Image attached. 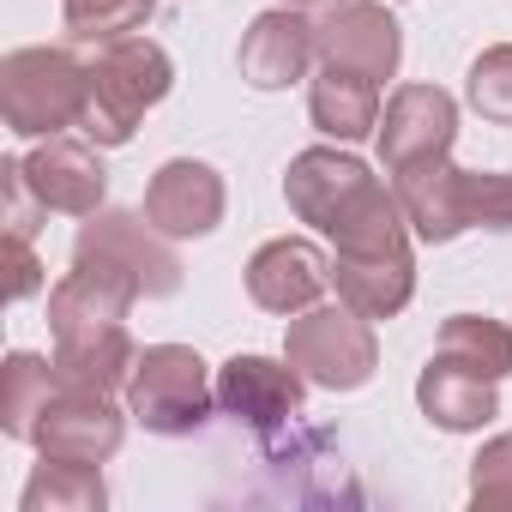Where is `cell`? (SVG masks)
<instances>
[{"instance_id":"cell-4","label":"cell","mask_w":512,"mask_h":512,"mask_svg":"<svg viewBox=\"0 0 512 512\" xmlns=\"http://www.w3.org/2000/svg\"><path fill=\"white\" fill-rule=\"evenodd\" d=\"M127 410L145 422V434H163V440H181V434H199L217 410V380L205 368L199 350L187 344H151L139 350L133 362V380H127Z\"/></svg>"},{"instance_id":"cell-9","label":"cell","mask_w":512,"mask_h":512,"mask_svg":"<svg viewBox=\"0 0 512 512\" xmlns=\"http://www.w3.org/2000/svg\"><path fill=\"white\" fill-rule=\"evenodd\" d=\"M314 49L332 67H356L368 79H392L404 61V31L380 0H326L314 19Z\"/></svg>"},{"instance_id":"cell-1","label":"cell","mask_w":512,"mask_h":512,"mask_svg":"<svg viewBox=\"0 0 512 512\" xmlns=\"http://www.w3.org/2000/svg\"><path fill=\"white\" fill-rule=\"evenodd\" d=\"M284 199H290V211L302 223L332 235L338 253H368V247L410 241L398 193L350 151H332V145L302 151L290 163V175H284Z\"/></svg>"},{"instance_id":"cell-24","label":"cell","mask_w":512,"mask_h":512,"mask_svg":"<svg viewBox=\"0 0 512 512\" xmlns=\"http://www.w3.org/2000/svg\"><path fill=\"white\" fill-rule=\"evenodd\" d=\"M440 356H452V362H464L488 380H506L512 374V332L488 314H452L440 326Z\"/></svg>"},{"instance_id":"cell-20","label":"cell","mask_w":512,"mask_h":512,"mask_svg":"<svg viewBox=\"0 0 512 512\" xmlns=\"http://www.w3.org/2000/svg\"><path fill=\"white\" fill-rule=\"evenodd\" d=\"M133 362H139V350H133L127 326H103V332H67V338H55V368H61V380H73V386L127 392Z\"/></svg>"},{"instance_id":"cell-13","label":"cell","mask_w":512,"mask_h":512,"mask_svg":"<svg viewBox=\"0 0 512 512\" xmlns=\"http://www.w3.org/2000/svg\"><path fill=\"white\" fill-rule=\"evenodd\" d=\"M19 163H25L31 193H37L49 211H67V217H91V211H103L109 169H103V157H97L91 145L55 133V139H43V145H37L31 157H19Z\"/></svg>"},{"instance_id":"cell-11","label":"cell","mask_w":512,"mask_h":512,"mask_svg":"<svg viewBox=\"0 0 512 512\" xmlns=\"http://www.w3.org/2000/svg\"><path fill=\"white\" fill-rule=\"evenodd\" d=\"M314 55H320V49H314V19H302L296 7H284V0L253 19V25L241 31V49H235L241 79H247L253 91H284V85L308 79Z\"/></svg>"},{"instance_id":"cell-15","label":"cell","mask_w":512,"mask_h":512,"mask_svg":"<svg viewBox=\"0 0 512 512\" xmlns=\"http://www.w3.org/2000/svg\"><path fill=\"white\" fill-rule=\"evenodd\" d=\"M332 284L356 314L392 320L416 296V253H410V241L368 247V253H332Z\"/></svg>"},{"instance_id":"cell-6","label":"cell","mask_w":512,"mask_h":512,"mask_svg":"<svg viewBox=\"0 0 512 512\" xmlns=\"http://www.w3.org/2000/svg\"><path fill=\"white\" fill-rule=\"evenodd\" d=\"M73 260L127 272L139 284V296H175L181 290V260H175L169 235L139 211H91L73 235Z\"/></svg>"},{"instance_id":"cell-19","label":"cell","mask_w":512,"mask_h":512,"mask_svg":"<svg viewBox=\"0 0 512 512\" xmlns=\"http://www.w3.org/2000/svg\"><path fill=\"white\" fill-rule=\"evenodd\" d=\"M308 115L320 133H332L338 145L350 139H368L380 127V79L356 73V67H332L320 61L314 85H308Z\"/></svg>"},{"instance_id":"cell-16","label":"cell","mask_w":512,"mask_h":512,"mask_svg":"<svg viewBox=\"0 0 512 512\" xmlns=\"http://www.w3.org/2000/svg\"><path fill=\"white\" fill-rule=\"evenodd\" d=\"M139 302V284L115 266H85L73 260V272L49 290V332L67 338V332H103V326H127Z\"/></svg>"},{"instance_id":"cell-25","label":"cell","mask_w":512,"mask_h":512,"mask_svg":"<svg viewBox=\"0 0 512 512\" xmlns=\"http://www.w3.org/2000/svg\"><path fill=\"white\" fill-rule=\"evenodd\" d=\"M464 97L482 121L494 127H512V43H494L470 61V79H464Z\"/></svg>"},{"instance_id":"cell-26","label":"cell","mask_w":512,"mask_h":512,"mask_svg":"<svg viewBox=\"0 0 512 512\" xmlns=\"http://www.w3.org/2000/svg\"><path fill=\"white\" fill-rule=\"evenodd\" d=\"M464 211H470V229H512V175L464 169Z\"/></svg>"},{"instance_id":"cell-7","label":"cell","mask_w":512,"mask_h":512,"mask_svg":"<svg viewBox=\"0 0 512 512\" xmlns=\"http://www.w3.org/2000/svg\"><path fill=\"white\" fill-rule=\"evenodd\" d=\"M121 440H127V422H121V410L109 404V392L73 386V380L55 386V398L43 404L37 434H31V446H37L43 458H79V464L115 458Z\"/></svg>"},{"instance_id":"cell-8","label":"cell","mask_w":512,"mask_h":512,"mask_svg":"<svg viewBox=\"0 0 512 512\" xmlns=\"http://www.w3.org/2000/svg\"><path fill=\"white\" fill-rule=\"evenodd\" d=\"M374 133H380L386 175L440 163V157H452V139H458V103L440 85H404V91H392Z\"/></svg>"},{"instance_id":"cell-29","label":"cell","mask_w":512,"mask_h":512,"mask_svg":"<svg viewBox=\"0 0 512 512\" xmlns=\"http://www.w3.org/2000/svg\"><path fill=\"white\" fill-rule=\"evenodd\" d=\"M43 290V266L31 253V235H7V302H25Z\"/></svg>"},{"instance_id":"cell-22","label":"cell","mask_w":512,"mask_h":512,"mask_svg":"<svg viewBox=\"0 0 512 512\" xmlns=\"http://www.w3.org/2000/svg\"><path fill=\"white\" fill-rule=\"evenodd\" d=\"M109 488L97 476V464H79V458H43L19 494L25 512H103Z\"/></svg>"},{"instance_id":"cell-28","label":"cell","mask_w":512,"mask_h":512,"mask_svg":"<svg viewBox=\"0 0 512 512\" xmlns=\"http://www.w3.org/2000/svg\"><path fill=\"white\" fill-rule=\"evenodd\" d=\"M0 193H7V235H37V217H49V205L31 193V181H25V163H19V157L0 163Z\"/></svg>"},{"instance_id":"cell-3","label":"cell","mask_w":512,"mask_h":512,"mask_svg":"<svg viewBox=\"0 0 512 512\" xmlns=\"http://www.w3.org/2000/svg\"><path fill=\"white\" fill-rule=\"evenodd\" d=\"M91 67L73 49H13L0 61V109L19 139H55L85 121Z\"/></svg>"},{"instance_id":"cell-5","label":"cell","mask_w":512,"mask_h":512,"mask_svg":"<svg viewBox=\"0 0 512 512\" xmlns=\"http://www.w3.org/2000/svg\"><path fill=\"white\" fill-rule=\"evenodd\" d=\"M284 356L302 368L308 386H326V392H356V386H368L374 368H380L374 326H368V314H356L344 296L326 302V308L314 302V308L290 314Z\"/></svg>"},{"instance_id":"cell-2","label":"cell","mask_w":512,"mask_h":512,"mask_svg":"<svg viewBox=\"0 0 512 512\" xmlns=\"http://www.w3.org/2000/svg\"><path fill=\"white\" fill-rule=\"evenodd\" d=\"M175 85V61L163 55V43L151 37H121L103 43L91 61V97H85V121L79 133L91 145H127L139 133V115L157 109Z\"/></svg>"},{"instance_id":"cell-27","label":"cell","mask_w":512,"mask_h":512,"mask_svg":"<svg viewBox=\"0 0 512 512\" xmlns=\"http://www.w3.org/2000/svg\"><path fill=\"white\" fill-rule=\"evenodd\" d=\"M470 500L476 506H512V434H494L470 458Z\"/></svg>"},{"instance_id":"cell-18","label":"cell","mask_w":512,"mask_h":512,"mask_svg":"<svg viewBox=\"0 0 512 512\" xmlns=\"http://www.w3.org/2000/svg\"><path fill=\"white\" fill-rule=\"evenodd\" d=\"M494 386H500V380H488V374H476V368H464V362H452V356L434 350V362H428L422 380H416V404H422V416H428L434 428L470 434V428H488V422L500 416Z\"/></svg>"},{"instance_id":"cell-23","label":"cell","mask_w":512,"mask_h":512,"mask_svg":"<svg viewBox=\"0 0 512 512\" xmlns=\"http://www.w3.org/2000/svg\"><path fill=\"white\" fill-rule=\"evenodd\" d=\"M157 13V0H61V25H67V43L79 49H103V43H121V37H139Z\"/></svg>"},{"instance_id":"cell-12","label":"cell","mask_w":512,"mask_h":512,"mask_svg":"<svg viewBox=\"0 0 512 512\" xmlns=\"http://www.w3.org/2000/svg\"><path fill=\"white\" fill-rule=\"evenodd\" d=\"M326 284H332V260L302 235L266 241L247 260V296L266 314H302V308H314L326 296Z\"/></svg>"},{"instance_id":"cell-10","label":"cell","mask_w":512,"mask_h":512,"mask_svg":"<svg viewBox=\"0 0 512 512\" xmlns=\"http://www.w3.org/2000/svg\"><path fill=\"white\" fill-rule=\"evenodd\" d=\"M302 398H308V380H302V368L290 356L284 362H272V356H229L217 368V404H223V416L260 428V434H278L284 422H296Z\"/></svg>"},{"instance_id":"cell-30","label":"cell","mask_w":512,"mask_h":512,"mask_svg":"<svg viewBox=\"0 0 512 512\" xmlns=\"http://www.w3.org/2000/svg\"><path fill=\"white\" fill-rule=\"evenodd\" d=\"M284 7H314V0H284Z\"/></svg>"},{"instance_id":"cell-21","label":"cell","mask_w":512,"mask_h":512,"mask_svg":"<svg viewBox=\"0 0 512 512\" xmlns=\"http://www.w3.org/2000/svg\"><path fill=\"white\" fill-rule=\"evenodd\" d=\"M55 386H61L55 362H43L31 350L7 356V368H0V428H7V440H31L37 434V416L55 398Z\"/></svg>"},{"instance_id":"cell-14","label":"cell","mask_w":512,"mask_h":512,"mask_svg":"<svg viewBox=\"0 0 512 512\" xmlns=\"http://www.w3.org/2000/svg\"><path fill=\"white\" fill-rule=\"evenodd\" d=\"M145 217L163 235H211L223 223V175L199 157H175L151 175L145 187Z\"/></svg>"},{"instance_id":"cell-17","label":"cell","mask_w":512,"mask_h":512,"mask_svg":"<svg viewBox=\"0 0 512 512\" xmlns=\"http://www.w3.org/2000/svg\"><path fill=\"white\" fill-rule=\"evenodd\" d=\"M392 193L404 205V223L416 241H458L470 229V211H464V169L458 163H422V169H404L392 175Z\"/></svg>"}]
</instances>
